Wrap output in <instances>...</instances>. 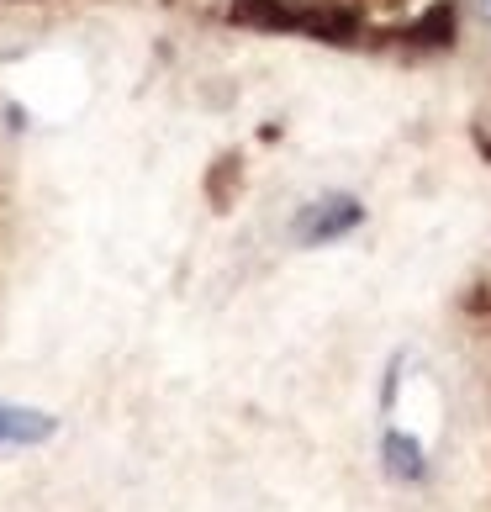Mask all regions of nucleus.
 Returning a JSON list of instances; mask_svg holds the SVG:
<instances>
[{"instance_id": "1", "label": "nucleus", "mask_w": 491, "mask_h": 512, "mask_svg": "<svg viewBox=\"0 0 491 512\" xmlns=\"http://www.w3.org/2000/svg\"><path fill=\"white\" fill-rule=\"evenodd\" d=\"M360 222H365V201L349 196V191H333V196H317V201L301 206L296 222H291V238L307 243V249H323V243L354 233Z\"/></svg>"}, {"instance_id": "2", "label": "nucleus", "mask_w": 491, "mask_h": 512, "mask_svg": "<svg viewBox=\"0 0 491 512\" xmlns=\"http://www.w3.org/2000/svg\"><path fill=\"white\" fill-rule=\"evenodd\" d=\"M381 454H386V476L391 481H423L428 476V460H423V444L412 439V433L391 428L381 439Z\"/></svg>"}, {"instance_id": "3", "label": "nucleus", "mask_w": 491, "mask_h": 512, "mask_svg": "<svg viewBox=\"0 0 491 512\" xmlns=\"http://www.w3.org/2000/svg\"><path fill=\"white\" fill-rule=\"evenodd\" d=\"M412 37H418L423 48L455 43V0H439V6H428V16H423L418 27H412Z\"/></svg>"}, {"instance_id": "4", "label": "nucleus", "mask_w": 491, "mask_h": 512, "mask_svg": "<svg viewBox=\"0 0 491 512\" xmlns=\"http://www.w3.org/2000/svg\"><path fill=\"white\" fill-rule=\"evenodd\" d=\"M0 444H6V402H0Z\"/></svg>"}, {"instance_id": "5", "label": "nucleus", "mask_w": 491, "mask_h": 512, "mask_svg": "<svg viewBox=\"0 0 491 512\" xmlns=\"http://www.w3.org/2000/svg\"><path fill=\"white\" fill-rule=\"evenodd\" d=\"M486 16H491V0H486Z\"/></svg>"}]
</instances>
